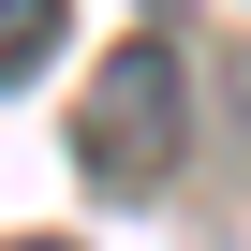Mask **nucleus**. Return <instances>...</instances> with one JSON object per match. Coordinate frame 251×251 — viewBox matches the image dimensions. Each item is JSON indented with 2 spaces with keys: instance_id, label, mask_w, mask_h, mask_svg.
I'll return each mask as SVG.
<instances>
[{
  "instance_id": "f257e3e1",
  "label": "nucleus",
  "mask_w": 251,
  "mask_h": 251,
  "mask_svg": "<svg viewBox=\"0 0 251 251\" xmlns=\"http://www.w3.org/2000/svg\"><path fill=\"white\" fill-rule=\"evenodd\" d=\"M177 45H118L103 74H89V103H74V163L103 177V192H148L163 163H177Z\"/></svg>"
},
{
  "instance_id": "f03ea898",
  "label": "nucleus",
  "mask_w": 251,
  "mask_h": 251,
  "mask_svg": "<svg viewBox=\"0 0 251 251\" xmlns=\"http://www.w3.org/2000/svg\"><path fill=\"white\" fill-rule=\"evenodd\" d=\"M45 45H59V0H0V74H30Z\"/></svg>"
},
{
  "instance_id": "7ed1b4c3",
  "label": "nucleus",
  "mask_w": 251,
  "mask_h": 251,
  "mask_svg": "<svg viewBox=\"0 0 251 251\" xmlns=\"http://www.w3.org/2000/svg\"><path fill=\"white\" fill-rule=\"evenodd\" d=\"M15 251H59V236H15Z\"/></svg>"
}]
</instances>
